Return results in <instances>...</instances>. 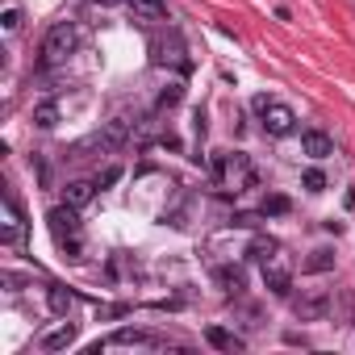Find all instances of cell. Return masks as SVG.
<instances>
[{
  "instance_id": "obj_5",
  "label": "cell",
  "mask_w": 355,
  "mask_h": 355,
  "mask_svg": "<svg viewBox=\"0 0 355 355\" xmlns=\"http://www.w3.org/2000/svg\"><path fill=\"white\" fill-rule=\"evenodd\" d=\"M263 284H268V293H276V297H288V293H293V272L284 268L280 255H272V259L263 263Z\"/></svg>"
},
{
  "instance_id": "obj_15",
  "label": "cell",
  "mask_w": 355,
  "mask_h": 355,
  "mask_svg": "<svg viewBox=\"0 0 355 355\" xmlns=\"http://www.w3.org/2000/svg\"><path fill=\"white\" fill-rule=\"evenodd\" d=\"M280 251V243L276 239H268V234H259V239H251V247H247V255L255 259V263H268L272 255Z\"/></svg>"
},
{
  "instance_id": "obj_12",
  "label": "cell",
  "mask_w": 355,
  "mask_h": 355,
  "mask_svg": "<svg viewBox=\"0 0 355 355\" xmlns=\"http://www.w3.org/2000/svg\"><path fill=\"white\" fill-rule=\"evenodd\" d=\"M76 326H59V330H51V334H42V351H67L71 343H76Z\"/></svg>"
},
{
  "instance_id": "obj_1",
  "label": "cell",
  "mask_w": 355,
  "mask_h": 355,
  "mask_svg": "<svg viewBox=\"0 0 355 355\" xmlns=\"http://www.w3.org/2000/svg\"><path fill=\"white\" fill-rule=\"evenodd\" d=\"M80 209L76 205H59V209H51L46 214V226H51V234H55V243L67 251V259H84V243H80V218H76Z\"/></svg>"
},
{
  "instance_id": "obj_18",
  "label": "cell",
  "mask_w": 355,
  "mask_h": 355,
  "mask_svg": "<svg viewBox=\"0 0 355 355\" xmlns=\"http://www.w3.org/2000/svg\"><path fill=\"white\" fill-rule=\"evenodd\" d=\"M214 280H218L226 293H243V272H239V268H218Z\"/></svg>"
},
{
  "instance_id": "obj_23",
  "label": "cell",
  "mask_w": 355,
  "mask_h": 355,
  "mask_svg": "<svg viewBox=\"0 0 355 355\" xmlns=\"http://www.w3.org/2000/svg\"><path fill=\"white\" fill-rule=\"evenodd\" d=\"M0 21H5V30L13 34V30H21V9H5V17H0Z\"/></svg>"
},
{
  "instance_id": "obj_6",
  "label": "cell",
  "mask_w": 355,
  "mask_h": 355,
  "mask_svg": "<svg viewBox=\"0 0 355 355\" xmlns=\"http://www.w3.org/2000/svg\"><path fill=\"white\" fill-rule=\"evenodd\" d=\"M0 239H5L9 247L26 243V218H21V209H17L13 197H5V226H0Z\"/></svg>"
},
{
  "instance_id": "obj_21",
  "label": "cell",
  "mask_w": 355,
  "mask_h": 355,
  "mask_svg": "<svg viewBox=\"0 0 355 355\" xmlns=\"http://www.w3.org/2000/svg\"><path fill=\"white\" fill-rule=\"evenodd\" d=\"M301 184H305V189H309V193H322V189H326V175H322V171H318V167H309V171H305V175H301Z\"/></svg>"
},
{
  "instance_id": "obj_10",
  "label": "cell",
  "mask_w": 355,
  "mask_h": 355,
  "mask_svg": "<svg viewBox=\"0 0 355 355\" xmlns=\"http://www.w3.org/2000/svg\"><path fill=\"white\" fill-rule=\"evenodd\" d=\"M92 197H96V180H76V184H67V189H63V201H67V205H76V209H84Z\"/></svg>"
},
{
  "instance_id": "obj_2",
  "label": "cell",
  "mask_w": 355,
  "mask_h": 355,
  "mask_svg": "<svg viewBox=\"0 0 355 355\" xmlns=\"http://www.w3.org/2000/svg\"><path fill=\"white\" fill-rule=\"evenodd\" d=\"M76 46H80V30H76L71 21L46 30L42 51H38V67H59V63H67V55H76Z\"/></svg>"
},
{
  "instance_id": "obj_4",
  "label": "cell",
  "mask_w": 355,
  "mask_h": 355,
  "mask_svg": "<svg viewBox=\"0 0 355 355\" xmlns=\"http://www.w3.org/2000/svg\"><path fill=\"white\" fill-rule=\"evenodd\" d=\"M255 109H259V117H263V130H268L272 138H284V134H293V130H297V113H293L284 101L255 96Z\"/></svg>"
},
{
  "instance_id": "obj_7",
  "label": "cell",
  "mask_w": 355,
  "mask_h": 355,
  "mask_svg": "<svg viewBox=\"0 0 355 355\" xmlns=\"http://www.w3.org/2000/svg\"><path fill=\"white\" fill-rule=\"evenodd\" d=\"M301 150L309 159H326V155H334V138L326 130H301Z\"/></svg>"
},
{
  "instance_id": "obj_22",
  "label": "cell",
  "mask_w": 355,
  "mask_h": 355,
  "mask_svg": "<svg viewBox=\"0 0 355 355\" xmlns=\"http://www.w3.org/2000/svg\"><path fill=\"white\" fill-rule=\"evenodd\" d=\"M117 180H121V167H105V171L96 175V189H113Z\"/></svg>"
},
{
  "instance_id": "obj_13",
  "label": "cell",
  "mask_w": 355,
  "mask_h": 355,
  "mask_svg": "<svg viewBox=\"0 0 355 355\" xmlns=\"http://www.w3.org/2000/svg\"><path fill=\"white\" fill-rule=\"evenodd\" d=\"M130 9L146 21H163L167 17V0H130Z\"/></svg>"
},
{
  "instance_id": "obj_19",
  "label": "cell",
  "mask_w": 355,
  "mask_h": 355,
  "mask_svg": "<svg viewBox=\"0 0 355 355\" xmlns=\"http://www.w3.org/2000/svg\"><path fill=\"white\" fill-rule=\"evenodd\" d=\"M288 209H293V201H288L284 193H268V197H263V214L280 218V214H288Z\"/></svg>"
},
{
  "instance_id": "obj_11",
  "label": "cell",
  "mask_w": 355,
  "mask_h": 355,
  "mask_svg": "<svg viewBox=\"0 0 355 355\" xmlns=\"http://www.w3.org/2000/svg\"><path fill=\"white\" fill-rule=\"evenodd\" d=\"M205 343H209V347H218V351H243V338H239V334H230L226 326H209V330H205Z\"/></svg>"
},
{
  "instance_id": "obj_17",
  "label": "cell",
  "mask_w": 355,
  "mask_h": 355,
  "mask_svg": "<svg viewBox=\"0 0 355 355\" xmlns=\"http://www.w3.org/2000/svg\"><path fill=\"white\" fill-rule=\"evenodd\" d=\"M305 272H330L334 268V251L330 247H318V251H309V259L301 263Z\"/></svg>"
},
{
  "instance_id": "obj_3",
  "label": "cell",
  "mask_w": 355,
  "mask_h": 355,
  "mask_svg": "<svg viewBox=\"0 0 355 355\" xmlns=\"http://www.w3.org/2000/svg\"><path fill=\"white\" fill-rule=\"evenodd\" d=\"M209 167H214V180L234 184V193H239V184H243V189H255V171H251L247 155H214Z\"/></svg>"
},
{
  "instance_id": "obj_9",
  "label": "cell",
  "mask_w": 355,
  "mask_h": 355,
  "mask_svg": "<svg viewBox=\"0 0 355 355\" xmlns=\"http://www.w3.org/2000/svg\"><path fill=\"white\" fill-rule=\"evenodd\" d=\"M326 309H330V297H322V293L293 301V313H297L301 322H322V318H326Z\"/></svg>"
},
{
  "instance_id": "obj_24",
  "label": "cell",
  "mask_w": 355,
  "mask_h": 355,
  "mask_svg": "<svg viewBox=\"0 0 355 355\" xmlns=\"http://www.w3.org/2000/svg\"><path fill=\"white\" fill-rule=\"evenodd\" d=\"M92 5H105L109 9V5H121V0H92Z\"/></svg>"
},
{
  "instance_id": "obj_8",
  "label": "cell",
  "mask_w": 355,
  "mask_h": 355,
  "mask_svg": "<svg viewBox=\"0 0 355 355\" xmlns=\"http://www.w3.org/2000/svg\"><path fill=\"white\" fill-rule=\"evenodd\" d=\"M105 347H159V338H155V334H146V330L121 326V330H113V334L105 338Z\"/></svg>"
},
{
  "instance_id": "obj_20",
  "label": "cell",
  "mask_w": 355,
  "mask_h": 355,
  "mask_svg": "<svg viewBox=\"0 0 355 355\" xmlns=\"http://www.w3.org/2000/svg\"><path fill=\"white\" fill-rule=\"evenodd\" d=\"M184 101V88L180 84H167L163 92H159V109H171V105H180Z\"/></svg>"
},
{
  "instance_id": "obj_14",
  "label": "cell",
  "mask_w": 355,
  "mask_h": 355,
  "mask_svg": "<svg viewBox=\"0 0 355 355\" xmlns=\"http://www.w3.org/2000/svg\"><path fill=\"white\" fill-rule=\"evenodd\" d=\"M34 125L38 130H55L59 125V105L55 101H38L34 105Z\"/></svg>"
},
{
  "instance_id": "obj_16",
  "label": "cell",
  "mask_w": 355,
  "mask_h": 355,
  "mask_svg": "<svg viewBox=\"0 0 355 355\" xmlns=\"http://www.w3.org/2000/svg\"><path fill=\"white\" fill-rule=\"evenodd\" d=\"M46 301H51V309H55V313H71V305H76V293H71V288H63V284H51Z\"/></svg>"
}]
</instances>
